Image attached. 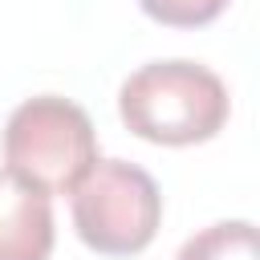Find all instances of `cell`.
I'll list each match as a JSON object with an SVG mask.
<instances>
[{"instance_id": "obj_1", "label": "cell", "mask_w": 260, "mask_h": 260, "mask_svg": "<svg viewBox=\"0 0 260 260\" xmlns=\"http://www.w3.org/2000/svg\"><path fill=\"white\" fill-rule=\"evenodd\" d=\"M228 85L219 73L195 61H150L134 69L118 89L122 122L158 146L207 142L228 122Z\"/></svg>"}, {"instance_id": "obj_2", "label": "cell", "mask_w": 260, "mask_h": 260, "mask_svg": "<svg viewBox=\"0 0 260 260\" xmlns=\"http://www.w3.org/2000/svg\"><path fill=\"white\" fill-rule=\"evenodd\" d=\"M4 162L45 195L73 191L77 179L98 162L89 114L61 93L20 102L4 122Z\"/></svg>"}, {"instance_id": "obj_3", "label": "cell", "mask_w": 260, "mask_h": 260, "mask_svg": "<svg viewBox=\"0 0 260 260\" xmlns=\"http://www.w3.org/2000/svg\"><path fill=\"white\" fill-rule=\"evenodd\" d=\"M69 195L77 236L102 256L142 252L162 223L158 183L126 158H98Z\"/></svg>"}, {"instance_id": "obj_4", "label": "cell", "mask_w": 260, "mask_h": 260, "mask_svg": "<svg viewBox=\"0 0 260 260\" xmlns=\"http://www.w3.org/2000/svg\"><path fill=\"white\" fill-rule=\"evenodd\" d=\"M53 252V203L45 191L0 171V260H49Z\"/></svg>"}, {"instance_id": "obj_5", "label": "cell", "mask_w": 260, "mask_h": 260, "mask_svg": "<svg viewBox=\"0 0 260 260\" xmlns=\"http://www.w3.org/2000/svg\"><path fill=\"white\" fill-rule=\"evenodd\" d=\"M175 260H260L256 252V228L248 219H223L203 232H195Z\"/></svg>"}, {"instance_id": "obj_6", "label": "cell", "mask_w": 260, "mask_h": 260, "mask_svg": "<svg viewBox=\"0 0 260 260\" xmlns=\"http://www.w3.org/2000/svg\"><path fill=\"white\" fill-rule=\"evenodd\" d=\"M138 8L146 16H154L158 24H171V28H199V24H211L228 0H138Z\"/></svg>"}]
</instances>
